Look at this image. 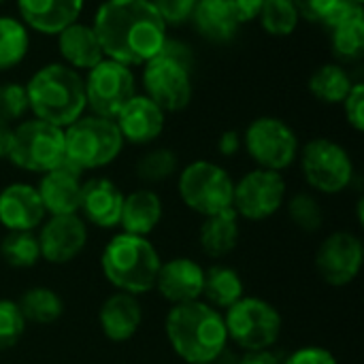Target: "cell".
<instances>
[{"mask_svg": "<svg viewBox=\"0 0 364 364\" xmlns=\"http://www.w3.org/2000/svg\"><path fill=\"white\" fill-rule=\"evenodd\" d=\"M94 32L105 58L136 66L160 53L166 23L151 0H105L94 17Z\"/></svg>", "mask_w": 364, "mask_h": 364, "instance_id": "1", "label": "cell"}, {"mask_svg": "<svg viewBox=\"0 0 364 364\" xmlns=\"http://www.w3.org/2000/svg\"><path fill=\"white\" fill-rule=\"evenodd\" d=\"M164 331L173 352L188 364L218 363L228 348L224 314L205 301L173 305Z\"/></svg>", "mask_w": 364, "mask_h": 364, "instance_id": "2", "label": "cell"}, {"mask_svg": "<svg viewBox=\"0 0 364 364\" xmlns=\"http://www.w3.org/2000/svg\"><path fill=\"white\" fill-rule=\"evenodd\" d=\"M23 87L28 96V111H32L36 119L58 128L70 126L87 109L83 79L66 64L55 62L38 68Z\"/></svg>", "mask_w": 364, "mask_h": 364, "instance_id": "3", "label": "cell"}, {"mask_svg": "<svg viewBox=\"0 0 364 364\" xmlns=\"http://www.w3.org/2000/svg\"><path fill=\"white\" fill-rule=\"evenodd\" d=\"M160 254L147 237L119 232L100 254V269L105 279L132 296L154 290L160 271Z\"/></svg>", "mask_w": 364, "mask_h": 364, "instance_id": "4", "label": "cell"}, {"mask_svg": "<svg viewBox=\"0 0 364 364\" xmlns=\"http://www.w3.org/2000/svg\"><path fill=\"white\" fill-rule=\"evenodd\" d=\"M192 64L194 55L181 41L166 38L160 53L145 62L143 87L164 113L181 111L192 100Z\"/></svg>", "mask_w": 364, "mask_h": 364, "instance_id": "5", "label": "cell"}, {"mask_svg": "<svg viewBox=\"0 0 364 364\" xmlns=\"http://www.w3.org/2000/svg\"><path fill=\"white\" fill-rule=\"evenodd\" d=\"M124 147V139L113 119L81 115L64 128V160L81 173L111 164Z\"/></svg>", "mask_w": 364, "mask_h": 364, "instance_id": "6", "label": "cell"}, {"mask_svg": "<svg viewBox=\"0 0 364 364\" xmlns=\"http://www.w3.org/2000/svg\"><path fill=\"white\" fill-rule=\"evenodd\" d=\"M6 158L21 171L47 173L64 162V128L43 119H26L11 132Z\"/></svg>", "mask_w": 364, "mask_h": 364, "instance_id": "7", "label": "cell"}, {"mask_svg": "<svg viewBox=\"0 0 364 364\" xmlns=\"http://www.w3.org/2000/svg\"><path fill=\"white\" fill-rule=\"evenodd\" d=\"M228 341L243 352L271 350L282 335L279 311L256 296H243L224 314Z\"/></svg>", "mask_w": 364, "mask_h": 364, "instance_id": "8", "label": "cell"}, {"mask_svg": "<svg viewBox=\"0 0 364 364\" xmlns=\"http://www.w3.org/2000/svg\"><path fill=\"white\" fill-rule=\"evenodd\" d=\"M183 205L203 218L232 209L235 181L226 168L209 160H196L179 173L177 181Z\"/></svg>", "mask_w": 364, "mask_h": 364, "instance_id": "9", "label": "cell"}, {"mask_svg": "<svg viewBox=\"0 0 364 364\" xmlns=\"http://www.w3.org/2000/svg\"><path fill=\"white\" fill-rule=\"evenodd\" d=\"M83 85L85 102L92 109V115L107 119H115L117 113L136 94V83L130 66L111 58H105L94 68H90Z\"/></svg>", "mask_w": 364, "mask_h": 364, "instance_id": "10", "label": "cell"}, {"mask_svg": "<svg viewBox=\"0 0 364 364\" xmlns=\"http://www.w3.org/2000/svg\"><path fill=\"white\" fill-rule=\"evenodd\" d=\"M305 181L322 194H339L354 179L350 154L331 139H314L301 151Z\"/></svg>", "mask_w": 364, "mask_h": 364, "instance_id": "11", "label": "cell"}, {"mask_svg": "<svg viewBox=\"0 0 364 364\" xmlns=\"http://www.w3.org/2000/svg\"><path fill=\"white\" fill-rule=\"evenodd\" d=\"M245 149L258 168L282 173L294 164L299 156V139L294 130L277 117H258L245 130Z\"/></svg>", "mask_w": 364, "mask_h": 364, "instance_id": "12", "label": "cell"}, {"mask_svg": "<svg viewBox=\"0 0 364 364\" xmlns=\"http://www.w3.org/2000/svg\"><path fill=\"white\" fill-rule=\"evenodd\" d=\"M286 200V181L282 173L254 168L243 175L232 190V209L239 218L262 222L273 218Z\"/></svg>", "mask_w": 364, "mask_h": 364, "instance_id": "13", "label": "cell"}, {"mask_svg": "<svg viewBox=\"0 0 364 364\" xmlns=\"http://www.w3.org/2000/svg\"><path fill=\"white\" fill-rule=\"evenodd\" d=\"M364 262L363 241L346 230L328 235L316 254V271L324 279V284L333 288H343L352 284Z\"/></svg>", "mask_w": 364, "mask_h": 364, "instance_id": "14", "label": "cell"}, {"mask_svg": "<svg viewBox=\"0 0 364 364\" xmlns=\"http://www.w3.org/2000/svg\"><path fill=\"white\" fill-rule=\"evenodd\" d=\"M36 239L43 260L49 264H66L83 252L87 243V226L77 213L49 215V220L41 224Z\"/></svg>", "mask_w": 364, "mask_h": 364, "instance_id": "15", "label": "cell"}, {"mask_svg": "<svg viewBox=\"0 0 364 364\" xmlns=\"http://www.w3.org/2000/svg\"><path fill=\"white\" fill-rule=\"evenodd\" d=\"M81 171L70 162H62L55 168L43 173L36 190L47 215H70L79 211L81 200Z\"/></svg>", "mask_w": 364, "mask_h": 364, "instance_id": "16", "label": "cell"}, {"mask_svg": "<svg viewBox=\"0 0 364 364\" xmlns=\"http://www.w3.org/2000/svg\"><path fill=\"white\" fill-rule=\"evenodd\" d=\"M205 269L192 258H173L160 264L156 277V290L171 305H183L200 301Z\"/></svg>", "mask_w": 364, "mask_h": 364, "instance_id": "17", "label": "cell"}, {"mask_svg": "<svg viewBox=\"0 0 364 364\" xmlns=\"http://www.w3.org/2000/svg\"><path fill=\"white\" fill-rule=\"evenodd\" d=\"M38 190L30 183H11L0 190V224L13 232H32L45 222Z\"/></svg>", "mask_w": 364, "mask_h": 364, "instance_id": "18", "label": "cell"}, {"mask_svg": "<svg viewBox=\"0 0 364 364\" xmlns=\"http://www.w3.org/2000/svg\"><path fill=\"white\" fill-rule=\"evenodd\" d=\"M164 111L145 94H134L113 119L122 139L132 145L154 143L164 130Z\"/></svg>", "mask_w": 364, "mask_h": 364, "instance_id": "19", "label": "cell"}, {"mask_svg": "<svg viewBox=\"0 0 364 364\" xmlns=\"http://www.w3.org/2000/svg\"><path fill=\"white\" fill-rule=\"evenodd\" d=\"M333 32L335 55L343 62H356L364 55V9L352 0H341L324 23Z\"/></svg>", "mask_w": 364, "mask_h": 364, "instance_id": "20", "label": "cell"}, {"mask_svg": "<svg viewBox=\"0 0 364 364\" xmlns=\"http://www.w3.org/2000/svg\"><path fill=\"white\" fill-rule=\"evenodd\" d=\"M124 194L122 190L105 177H94L83 181L79 211L83 213V222H90L98 228H115L119 226Z\"/></svg>", "mask_w": 364, "mask_h": 364, "instance_id": "21", "label": "cell"}, {"mask_svg": "<svg viewBox=\"0 0 364 364\" xmlns=\"http://www.w3.org/2000/svg\"><path fill=\"white\" fill-rule=\"evenodd\" d=\"M21 23L47 36H58L75 23L83 11V0H17Z\"/></svg>", "mask_w": 364, "mask_h": 364, "instance_id": "22", "label": "cell"}, {"mask_svg": "<svg viewBox=\"0 0 364 364\" xmlns=\"http://www.w3.org/2000/svg\"><path fill=\"white\" fill-rule=\"evenodd\" d=\"M98 324L109 341H130L143 324V307L136 296L115 292L100 305Z\"/></svg>", "mask_w": 364, "mask_h": 364, "instance_id": "23", "label": "cell"}, {"mask_svg": "<svg viewBox=\"0 0 364 364\" xmlns=\"http://www.w3.org/2000/svg\"><path fill=\"white\" fill-rule=\"evenodd\" d=\"M58 49L66 62V66L75 70H90L100 60H105V51L92 26L87 23H70L58 34Z\"/></svg>", "mask_w": 364, "mask_h": 364, "instance_id": "24", "label": "cell"}, {"mask_svg": "<svg viewBox=\"0 0 364 364\" xmlns=\"http://www.w3.org/2000/svg\"><path fill=\"white\" fill-rule=\"evenodd\" d=\"M162 211H164L162 198L154 190H147V188L134 190L128 196H124L119 226L128 235L147 237L160 224Z\"/></svg>", "mask_w": 364, "mask_h": 364, "instance_id": "25", "label": "cell"}, {"mask_svg": "<svg viewBox=\"0 0 364 364\" xmlns=\"http://www.w3.org/2000/svg\"><path fill=\"white\" fill-rule=\"evenodd\" d=\"M198 34L211 43H228L239 32V19L228 0H198L192 19Z\"/></svg>", "mask_w": 364, "mask_h": 364, "instance_id": "26", "label": "cell"}, {"mask_svg": "<svg viewBox=\"0 0 364 364\" xmlns=\"http://www.w3.org/2000/svg\"><path fill=\"white\" fill-rule=\"evenodd\" d=\"M239 237H241L239 215L235 213V209H226L222 213L205 218L200 232H198V241H200L205 256L213 260H220L232 254L239 243Z\"/></svg>", "mask_w": 364, "mask_h": 364, "instance_id": "27", "label": "cell"}, {"mask_svg": "<svg viewBox=\"0 0 364 364\" xmlns=\"http://www.w3.org/2000/svg\"><path fill=\"white\" fill-rule=\"evenodd\" d=\"M245 296L243 292V279L241 275L224 264H213L205 269V282H203V296L207 305L213 309H230L237 301Z\"/></svg>", "mask_w": 364, "mask_h": 364, "instance_id": "28", "label": "cell"}, {"mask_svg": "<svg viewBox=\"0 0 364 364\" xmlns=\"http://www.w3.org/2000/svg\"><path fill=\"white\" fill-rule=\"evenodd\" d=\"M17 307H19L23 320L32 322V324H53L64 314L62 296L55 290L45 288V286H36V288L26 290L19 296Z\"/></svg>", "mask_w": 364, "mask_h": 364, "instance_id": "29", "label": "cell"}, {"mask_svg": "<svg viewBox=\"0 0 364 364\" xmlns=\"http://www.w3.org/2000/svg\"><path fill=\"white\" fill-rule=\"evenodd\" d=\"M354 81L339 64H324L309 77V92L324 105H341Z\"/></svg>", "mask_w": 364, "mask_h": 364, "instance_id": "30", "label": "cell"}, {"mask_svg": "<svg viewBox=\"0 0 364 364\" xmlns=\"http://www.w3.org/2000/svg\"><path fill=\"white\" fill-rule=\"evenodd\" d=\"M28 28L15 17H0V73L15 68L28 53Z\"/></svg>", "mask_w": 364, "mask_h": 364, "instance_id": "31", "label": "cell"}, {"mask_svg": "<svg viewBox=\"0 0 364 364\" xmlns=\"http://www.w3.org/2000/svg\"><path fill=\"white\" fill-rule=\"evenodd\" d=\"M0 256L13 269H32L41 260V247L34 232H6L0 241Z\"/></svg>", "mask_w": 364, "mask_h": 364, "instance_id": "32", "label": "cell"}, {"mask_svg": "<svg viewBox=\"0 0 364 364\" xmlns=\"http://www.w3.org/2000/svg\"><path fill=\"white\" fill-rule=\"evenodd\" d=\"M260 26L271 36H290L299 26V11L294 0H264L258 13Z\"/></svg>", "mask_w": 364, "mask_h": 364, "instance_id": "33", "label": "cell"}, {"mask_svg": "<svg viewBox=\"0 0 364 364\" xmlns=\"http://www.w3.org/2000/svg\"><path fill=\"white\" fill-rule=\"evenodd\" d=\"M177 154L168 147H156L143 154L136 162V177L145 183H160L175 175Z\"/></svg>", "mask_w": 364, "mask_h": 364, "instance_id": "34", "label": "cell"}, {"mask_svg": "<svg viewBox=\"0 0 364 364\" xmlns=\"http://www.w3.org/2000/svg\"><path fill=\"white\" fill-rule=\"evenodd\" d=\"M288 215L290 222L301 228L303 232H318L324 224V213L322 207L318 203V198H314L307 192H299L290 198L288 203Z\"/></svg>", "mask_w": 364, "mask_h": 364, "instance_id": "35", "label": "cell"}, {"mask_svg": "<svg viewBox=\"0 0 364 364\" xmlns=\"http://www.w3.org/2000/svg\"><path fill=\"white\" fill-rule=\"evenodd\" d=\"M26 320L17 307V301L0 299V352H6L19 343L26 333Z\"/></svg>", "mask_w": 364, "mask_h": 364, "instance_id": "36", "label": "cell"}, {"mask_svg": "<svg viewBox=\"0 0 364 364\" xmlns=\"http://www.w3.org/2000/svg\"><path fill=\"white\" fill-rule=\"evenodd\" d=\"M28 111V96L21 83H0V119L11 124L23 117Z\"/></svg>", "mask_w": 364, "mask_h": 364, "instance_id": "37", "label": "cell"}, {"mask_svg": "<svg viewBox=\"0 0 364 364\" xmlns=\"http://www.w3.org/2000/svg\"><path fill=\"white\" fill-rule=\"evenodd\" d=\"M198 0H151L162 21L168 26H181L192 19Z\"/></svg>", "mask_w": 364, "mask_h": 364, "instance_id": "38", "label": "cell"}, {"mask_svg": "<svg viewBox=\"0 0 364 364\" xmlns=\"http://www.w3.org/2000/svg\"><path fill=\"white\" fill-rule=\"evenodd\" d=\"M339 2L341 0H294V6L299 11V17L311 23H326Z\"/></svg>", "mask_w": 364, "mask_h": 364, "instance_id": "39", "label": "cell"}, {"mask_svg": "<svg viewBox=\"0 0 364 364\" xmlns=\"http://www.w3.org/2000/svg\"><path fill=\"white\" fill-rule=\"evenodd\" d=\"M343 111H346V119L348 124L356 130H364V85L363 83H354L350 94L346 96V100L341 102Z\"/></svg>", "mask_w": 364, "mask_h": 364, "instance_id": "40", "label": "cell"}, {"mask_svg": "<svg viewBox=\"0 0 364 364\" xmlns=\"http://www.w3.org/2000/svg\"><path fill=\"white\" fill-rule=\"evenodd\" d=\"M282 364H337V358L320 346H305L290 354L288 360Z\"/></svg>", "mask_w": 364, "mask_h": 364, "instance_id": "41", "label": "cell"}, {"mask_svg": "<svg viewBox=\"0 0 364 364\" xmlns=\"http://www.w3.org/2000/svg\"><path fill=\"white\" fill-rule=\"evenodd\" d=\"M262 2L264 0H228V4L232 6L239 23H247V21L258 19V13L262 9Z\"/></svg>", "mask_w": 364, "mask_h": 364, "instance_id": "42", "label": "cell"}, {"mask_svg": "<svg viewBox=\"0 0 364 364\" xmlns=\"http://www.w3.org/2000/svg\"><path fill=\"white\" fill-rule=\"evenodd\" d=\"M241 145H243L241 134H239L237 130H226V132L220 136V141H218V151H220L222 156L230 158V156H235V154L241 149Z\"/></svg>", "mask_w": 364, "mask_h": 364, "instance_id": "43", "label": "cell"}, {"mask_svg": "<svg viewBox=\"0 0 364 364\" xmlns=\"http://www.w3.org/2000/svg\"><path fill=\"white\" fill-rule=\"evenodd\" d=\"M237 364H282L279 356L271 350H256V352H245Z\"/></svg>", "mask_w": 364, "mask_h": 364, "instance_id": "44", "label": "cell"}, {"mask_svg": "<svg viewBox=\"0 0 364 364\" xmlns=\"http://www.w3.org/2000/svg\"><path fill=\"white\" fill-rule=\"evenodd\" d=\"M11 132H13L11 124H6V122H2V119H0V160H2V158H6V154H9Z\"/></svg>", "mask_w": 364, "mask_h": 364, "instance_id": "45", "label": "cell"}, {"mask_svg": "<svg viewBox=\"0 0 364 364\" xmlns=\"http://www.w3.org/2000/svg\"><path fill=\"white\" fill-rule=\"evenodd\" d=\"M352 2H356V4H364V0H352Z\"/></svg>", "mask_w": 364, "mask_h": 364, "instance_id": "46", "label": "cell"}, {"mask_svg": "<svg viewBox=\"0 0 364 364\" xmlns=\"http://www.w3.org/2000/svg\"><path fill=\"white\" fill-rule=\"evenodd\" d=\"M205 364H218V363H205Z\"/></svg>", "mask_w": 364, "mask_h": 364, "instance_id": "47", "label": "cell"}, {"mask_svg": "<svg viewBox=\"0 0 364 364\" xmlns=\"http://www.w3.org/2000/svg\"><path fill=\"white\" fill-rule=\"evenodd\" d=\"M0 2H4V0H0Z\"/></svg>", "mask_w": 364, "mask_h": 364, "instance_id": "48", "label": "cell"}]
</instances>
